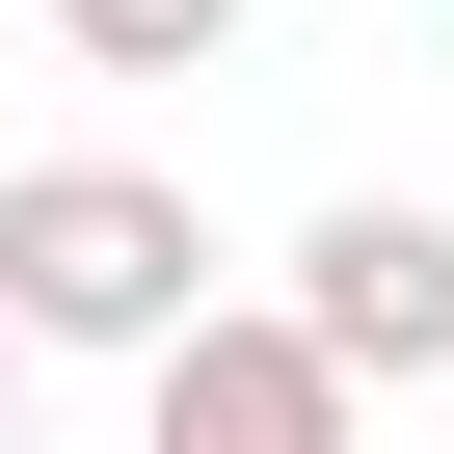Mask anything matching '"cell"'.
<instances>
[{
	"mask_svg": "<svg viewBox=\"0 0 454 454\" xmlns=\"http://www.w3.org/2000/svg\"><path fill=\"white\" fill-rule=\"evenodd\" d=\"M0 321L160 374L187 321H241V294H214V214H187L160 160H0Z\"/></svg>",
	"mask_w": 454,
	"mask_h": 454,
	"instance_id": "1",
	"label": "cell"
},
{
	"mask_svg": "<svg viewBox=\"0 0 454 454\" xmlns=\"http://www.w3.org/2000/svg\"><path fill=\"white\" fill-rule=\"evenodd\" d=\"M374 427V374L294 321V294H241V321H187L160 374H134V454H348Z\"/></svg>",
	"mask_w": 454,
	"mask_h": 454,
	"instance_id": "2",
	"label": "cell"
},
{
	"mask_svg": "<svg viewBox=\"0 0 454 454\" xmlns=\"http://www.w3.org/2000/svg\"><path fill=\"white\" fill-rule=\"evenodd\" d=\"M294 321H321L348 374H454V214H427V187H321V214H294Z\"/></svg>",
	"mask_w": 454,
	"mask_h": 454,
	"instance_id": "3",
	"label": "cell"
},
{
	"mask_svg": "<svg viewBox=\"0 0 454 454\" xmlns=\"http://www.w3.org/2000/svg\"><path fill=\"white\" fill-rule=\"evenodd\" d=\"M54 54H81V81H214L241 0H54Z\"/></svg>",
	"mask_w": 454,
	"mask_h": 454,
	"instance_id": "4",
	"label": "cell"
},
{
	"mask_svg": "<svg viewBox=\"0 0 454 454\" xmlns=\"http://www.w3.org/2000/svg\"><path fill=\"white\" fill-rule=\"evenodd\" d=\"M27 374H54V348H27V321H0V454H27Z\"/></svg>",
	"mask_w": 454,
	"mask_h": 454,
	"instance_id": "5",
	"label": "cell"
},
{
	"mask_svg": "<svg viewBox=\"0 0 454 454\" xmlns=\"http://www.w3.org/2000/svg\"><path fill=\"white\" fill-rule=\"evenodd\" d=\"M0 160H27V54H0Z\"/></svg>",
	"mask_w": 454,
	"mask_h": 454,
	"instance_id": "6",
	"label": "cell"
}]
</instances>
